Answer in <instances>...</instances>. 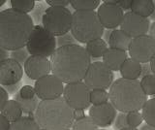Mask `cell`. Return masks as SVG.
Listing matches in <instances>:
<instances>
[{"label": "cell", "mask_w": 155, "mask_h": 130, "mask_svg": "<svg viewBox=\"0 0 155 130\" xmlns=\"http://www.w3.org/2000/svg\"><path fill=\"white\" fill-rule=\"evenodd\" d=\"M9 130H41V127L35 118L22 117L17 122H13Z\"/></svg>", "instance_id": "603a6c76"}, {"label": "cell", "mask_w": 155, "mask_h": 130, "mask_svg": "<svg viewBox=\"0 0 155 130\" xmlns=\"http://www.w3.org/2000/svg\"><path fill=\"white\" fill-rule=\"evenodd\" d=\"M76 41L77 40L74 38V36L72 34H69V33H67V34L57 38V45H58V48L69 46V45H75Z\"/></svg>", "instance_id": "e575fe53"}, {"label": "cell", "mask_w": 155, "mask_h": 130, "mask_svg": "<svg viewBox=\"0 0 155 130\" xmlns=\"http://www.w3.org/2000/svg\"><path fill=\"white\" fill-rule=\"evenodd\" d=\"M133 38H131L128 34H126L121 29H114L111 31L110 37L109 39V46L111 49H116L120 51H129L131 43Z\"/></svg>", "instance_id": "ac0fdd59"}, {"label": "cell", "mask_w": 155, "mask_h": 130, "mask_svg": "<svg viewBox=\"0 0 155 130\" xmlns=\"http://www.w3.org/2000/svg\"><path fill=\"white\" fill-rule=\"evenodd\" d=\"M152 73V70H151V66H150V63H144L143 64V70H142V78L145 76H148V75H151Z\"/></svg>", "instance_id": "ab89813d"}, {"label": "cell", "mask_w": 155, "mask_h": 130, "mask_svg": "<svg viewBox=\"0 0 155 130\" xmlns=\"http://www.w3.org/2000/svg\"><path fill=\"white\" fill-rule=\"evenodd\" d=\"M15 100L21 105V107L23 111V113H26V114H32V113H35L36 110L38 108V105H39V98L38 96L35 97L32 100H25V99H22L21 97V95L18 92L16 95H15Z\"/></svg>", "instance_id": "484cf974"}, {"label": "cell", "mask_w": 155, "mask_h": 130, "mask_svg": "<svg viewBox=\"0 0 155 130\" xmlns=\"http://www.w3.org/2000/svg\"><path fill=\"white\" fill-rule=\"evenodd\" d=\"M105 3L114 4V5L119 6L122 10H131V4H132V0H120V1H115V0H105Z\"/></svg>", "instance_id": "d590c367"}, {"label": "cell", "mask_w": 155, "mask_h": 130, "mask_svg": "<svg viewBox=\"0 0 155 130\" xmlns=\"http://www.w3.org/2000/svg\"><path fill=\"white\" fill-rule=\"evenodd\" d=\"M8 101H9L8 91L5 89L3 86H1V88H0V109H2Z\"/></svg>", "instance_id": "74e56055"}, {"label": "cell", "mask_w": 155, "mask_h": 130, "mask_svg": "<svg viewBox=\"0 0 155 130\" xmlns=\"http://www.w3.org/2000/svg\"><path fill=\"white\" fill-rule=\"evenodd\" d=\"M11 124L12 123L6 118L0 115V130H9L11 127Z\"/></svg>", "instance_id": "f35d334b"}, {"label": "cell", "mask_w": 155, "mask_h": 130, "mask_svg": "<svg viewBox=\"0 0 155 130\" xmlns=\"http://www.w3.org/2000/svg\"><path fill=\"white\" fill-rule=\"evenodd\" d=\"M143 120V115L139 111H134V112L127 114V122L129 124V127L137 128L138 126H140V124H142Z\"/></svg>", "instance_id": "4dcf8cb0"}, {"label": "cell", "mask_w": 155, "mask_h": 130, "mask_svg": "<svg viewBox=\"0 0 155 130\" xmlns=\"http://www.w3.org/2000/svg\"><path fill=\"white\" fill-rule=\"evenodd\" d=\"M155 11V2L152 0H132L131 12L137 14L143 18L152 15Z\"/></svg>", "instance_id": "44dd1931"}, {"label": "cell", "mask_w": 155, "mask_h": 130, "mask_svg": "<svg viewBox=\"0 0 155 130\" xmlns=\"http://www.w3.org/2000/svg\"><path fill=\"white\" fill-rule=\"evenodd\" d=\"M114 73L103 61L91 63L84 82L91 90L110 88L114 84Z\"/></svg>", "instance_id": "ba28073f"}, {"label": "cell", "mask_w": 155, "mask_h": 130, "mask_svg": "<svg viewBox=\"0 0 155 130\" xmlns=\"http://www.w3.org/2000/svg\"><path fill=\"white\" fill-rule=\"evenodd\" d=\"M52 75L66 85L79 83L91 65V57L85 48L78 44L57 48L51 57Z\"/></svg>", "instance_id": "6da1fadb"}, {"label": "cell", "mask_w": 155, "mask_h": 130, "mask_svg": "<svg viewBox=\"0 0 155 130\" xmlns=\"http://www.w3.org/2000/svg\"><path fill=\"white\" fill-rule=\"evenodd\" d=\"M23 75L21 64L13 58L0 61V84L3 86L18 85Z\"/></svg>", "instance_id": "9a60e30c"}, {"label": "cell", "mask_w": 155, "mask_h": 130, "mask_svg": "<svg viewBox=\"0 0 155 130\" xmlns=\"http://www.w3.org/2000/svg\"><path fill=\"white\" fill-rule=\"evenodd\" d=\"M86 117L84 110H74V120L77 122V120L82 119Z\"/></svg>", "instance_id": "60d3db41"}, {"label": "cell", "mask_w": 155, "mask_h": 130, "mask_svg": "<svg viewBox=\"0 0 155 130\" xmlns=\"http://www.w3.org/2000/svg\"><path fill=\"white\" fill-rule=\"evenodd\" d=\"M24 72L29 79L38 81L50 75L51 72V63L47 57L30 55L23 65Z\"/></svg>", "instance_id": "5bb4252c"}, {"label": "cell", "mask_w": 155, "mask_h": 130, "mask_svg": "<svg viewBox=\"0 0 155 130\" xmlns=\"http://www.w3.org/2000/svg\"><path fill=\"white\" fill-rule=\"evenodd\" d=\"M150 22L147 18L139 16L133 12L125 13L120 28L131 38H137L147 35L150 29Z\"/></svg>", "instance_id": "7c38bea8"}, {"label": "cell", "mask_w": 155, "mask_h": 130, "mask_svg": "<svg viewBox=\"0 0 155 130\" xmlns=\"http://www.w3.org/2000/svg\"><path fill=\"white\" fill-rule=\"evenodd\" d=\"M129 55L131 58L140 64L150 63L155 55V40L149 34L134 38L129 49Z\"/></svg>", "instance_id": "30bf717a"}, {"label": "cell", "mask_w": 155, "mask_h": 130, "mask_svg": "<svg viewBox=\"0 0 155 130\" xmlns=\"http://www.w3.org/2000/svg\"><path fill=\"white\" fill-rule=\"evenodd\" d=\"M109 100H110V95H109V92H107L106 90H103V89L91 90L90 101H91V104H93V106L107 103V102H109Z\"/></svg>", "instance_id": "f546056e"}, {"label": "cell", "mask_w": 155, "mask_h": 130, "mask_svg": "<svg viewBox=\"0 0 155 130\" xmlns=\"http://www.w3.org/2000/svg\"><path fill=\"white\" fill-rule=\"evenodd\" d=\"M109 95L114 107L125 114L143 110L147 102V95L144 93L138 80L117 79L111 85Z\"/></svg>", "instance_id": "277c9868"}, {"label": "cell", "mask_w": 155, "mask_h": 130, "mask_svg": "<svg viewBox=\"0 0 155 130\" xmlns=\"http://www.w3.org/2000/svg\"><path fill=\"white\" fill-rule=\"evenodd\" d=\"M140 130H155V127L151 126V125H149L147 123H145V124H143V126H142Z\"/></svg>", "instance_id": "f6af8a7d"}, {"label": "cell", "mask_w": 155, "mask_h": 130, "mask_svg": "<svg viewBox=\"0 0 155 130\" xmlns=\"http://www.w3.org/2000/svg\"><path fill=\"white\" fill-rule=\"evenodd\" d=\"M73 14L64 7H48L42 17L43 26L53 36L67 34L72 28Z\"/></svg>", "instance_id": "8992f818"}, {"label": "cell", "mask_w": 155, "mask_h": 130, "mask_svg": "<svg viewBox=\"0 0 155 130\" xmlns=\"http://www.w3.org/2000/svg\"><path fill=\"white\" fill-rule=\"evenodd\" d=\"M150 66H151V70H152V73L155 76V55L153 56V58L150 61Z\"/></svg>", "instance_id": "bcb514c9"}, {"label": "cell", "mask_w": 155, "mask_h": 130, "mask_svg": "<svg viewBox=\"0 0 155 130\" xmlns=\"http://www.w3.org/2000/svg\"><path fill=\"white\" fill-rule=\"evenodd\" d=\"M149 35L151 36L153 39L155 40V22H153L150 25V29H149Z\"/></svg>", "instance_id": "ee69618b"}, {"label": "cell", "mask_w": 155, "mask_h": 130, "mask_svg": "<svg viewBox=\"0 0 155 130\" xmlns=\"http://www.w3.org/2000/svg\"><path fill=\"white\" fill-rule=\"evenodd\" d=\"M153 98H155V95H154V96H153Z\"/></svg>", "instance_id": "816d5d0a"}, {"label": "cell", "mask_w": 155, "mask_h": 130, "mask_svg": "<svg viewBox=\"0 0 155 130\" xmlns=\"http://www.w3.org/2000/svg\"><path fill=\"white\" fill-rule=\"evenodd\" d=\"M150 18H151L152 20H154V22H155V11H154V12L152 13V15L150 16Z\"/></svg>", "instance_id": "7dc6e473"}, {"label": "cell", "mask_w": 155, "mask_h": 130, "mask_svg": "<svg viewBox=\"0 0 155 130\" xmlns=\"http://www.w3.org/2000/svg\"><path fill=\"white\" fill-rule=\"evenodd\" d=\"M29 52L26 49H21V50H17L11 52V58L14 60L18 61L19 64H23L26 62V60L29 57Z\"/></svg>", "instance_id": "d6a6232c"}, {"label": "cell", "mask_w": 155, "mask_h": 130, "mask_svg": "<svg viewBox=\"0 0 155 130\" xmlns=\"http://www.w3.org/2000/svg\"><path fill=\"white\" fill-rule=\"evenodd\" d=\"M142 115L145 122L155 127V98L147 100L142 110Z\"/></svg>", "instance_id": "d4e9b609"}, {"label": "cell", "mask_w": 155, "mask_h": 130, "mask_svg": "<svg viewBox=\"0 0 155 130\" xmlns=\"http://www.w3.org/2000/svg\"><path fill=\"white\" fill-rule=\"evenodd\" d=\"M23 111L16 100H9L8 102L5 104V106L0 109V115H2L3 117L6 118L10 122L13 123L17 122L19 118H22Z\"/></svg>", "instance_id": "ffe728a7"}, {"label": "cell", "mask_w": 155, "mask_h": 130, "mask_svg": "<svg viewBox=\"0 0 155 130\" xmlns=\"http://www.w3.org/2000/svg\"><path fill=\"white\" fill-rule=\"evenodd\" d=\"M57 40L44 26L35 25L26 45L30 55L51 57L56 51Z\"/></svg>", "instance_id": "52a82bcc"}, {"label": "cell", "mask_w": 155, "mask_h": 130, "mask_svg": "<svg viewBox=\"0 0 155 130\" xmlns=\"http://www.w3.org/2000/svg\"><path fill=\"white\" fill-rule=\"evenodd\" d=\"M90 93L91 89L84 82H79L66 85L63 98L73 110H85L91 104Z\"/></svg>", "instance_id": "9c48e42d"}, {"label": "cell", "mask_w": 155, "mask_h": 130, "mask_svg": "<svg viewBox=\"0 0 155 130\" xmlns=\"http://www.w3.org/2000/svg\"><path fill=\"white\" fill-rule=\"evenodd\" d=\"M89 117L98 127L110 126L116 118V109L110 102L92 106L89 109Z\"/></svg>", "instance_id": "2e32d148"}, {"label": "cell", "mask_w": 155, "mask_h": 130, "mask_svg": "<svg viewBox=\"0 0 155 130\" xmlns=\"http://www.w3.org/2000/svg\"><path fill=\"white\" fill-rule=\"evenodd\" d=\"M142 88L147 96L155 95V76L153 74L145 76L140 81Z\"/></svg>", "instance_id": "83f0119b"}, {"label": "cell", "mask_w": 155, "mask_h": 130, "mask_svg": "<svg viewBox=\"0 0 155 130\" xmlns=\"http://www.w3.org/2000/svg\"><path fill=\"white\" fill-rule=\"evenodd\" d=\"M108 44L105 40L97 39L93 40L89 43H87L85 46V50L88 52L91 58H99V57H103L105 52L108 50Z\"/></svg>", "instance_id": "7402d4cb"}, {"label": "cell", "mask_w": 155, "mask_h": 130, "mask_svg": "<svg viewBox=\"0 0 155 130\" xmlns=\"http://www.w3.org/2000/svg\"><path fill=\"white\" fill-rule=\"evenodd\" d=\"M35 119L42 129L69 130L74 124V110L63 96L52 100H41L35 112Z\"/></svg>", "instance_id": "3957f363"}, {"label": "cell", "mask_w": 155, "mask_h": 130, "mask_svg": "<svg viewBox=\"0 0 155 130\" xmlns=\"http://www.w3.org/2000/svg\"><path fill=\"white\" fill-rule=\"evenodd\" d=\"M10 3H11L12 9L23 14L31 12L35 6L34 0H11Z\"/></svg>", "instance_id": "4316f807"}, {"label": "cell", "mask_w": 155, "mask_h": 130, "mask_svg": "<svg viewBox=\"0 0 155 130\" xmlns=\"http://www.w3.org/2000/svg\"><path fill=\"white\" fill-rule=\"evenodd\" d=\"M128 59L127 52L109 48L103 56V62L111 71H120L123 63Z\"/></svg>", "instance_id": "e0dca14e"}, {"label": "cell", "mask_w": 155, "mask_h": 130, "mask_svg": "<svg viewBox=\"0 0 155 130\" xmlns=\"http://www.w3.org/2000/svg\"><path fill=\"white\" fill-rule=\"evenodd\" d=\"M8 59V51L0 48V61Z\"/></svg>", "instance_id": "b9f144b4"}, {"label": "cell", "mask_w": 155, "mask_h": 130, "mask_svg": "<svg viewBox=\"0 0 155 130\" xmlns=\"http://www.w3.org/2000/svg\"><path fill=\"white\" fill-rule=\"evenodd\" d=\"M72 130H98V126L93 119L86 115L84 118L75 122L72 126Z\"/></svg>", "instance_id": "f1b7e54d"}, {"label": "cell", "mask_w": 155, "mask_h": 130, "mask_svg": "<svg viewBox=\"0 0 155 130\" xmlns=\"http://www.w3.org/2000/svg\"><path fill=\"white\" fill-rule=\"evenodd\" d=\"M32 18L14 9L0 12V48L6 51H17L26 47L34 29Z\"/></svg>", "instance_id": "7a4b0ae2"}, {"label": "cell", "mask_w": 155, "mask_h": 130, "mask_svg": "<svg viewBox=\"0 0 155 130\" xmlns=\"http://www.w3.org/2000/svg\"><path fill=\"white\" fill-rule=\"evenodd\" d=\"M97 15L105 28L114 30L121 25L125 14L119 6L104 2L99 6Z\"/></svg>", "instance_id": "4fadbf2b"}, {"label": "cell", "mask_w": 155, "mask_h": 130, "mask_svg": "<svg viewBox=\"0 0 155 130\" xmlns=\"http://www.w3.org/2000/svg\"><path fill=\"white\" fill-rule=\"evenodd\" d=\"M99 4L100 0H71V6L76 11H94Z\"/></svg>", "instance_id": "cb8c5ba5"}, {"label": "cell", "mask_w": 155, "mask_h": 130, "mask_svg": "<svg viewBox=\"0 0 155 130\" xmlns=\"http://www.w3.org/2000/svg\"><path fill=\"white\" fill-rule=\"evenodd\" d=\"M69 130H72V129H69Z\"/></svg>", "instance_id": "f5cc1de1"}, {"label": "cell", "mask_w": 155, "mask_h": 130, "mask_svg": "<svg viewBox=\"0 0 155 130\" xmlns=\"http://www.w3.org/2000/svg\"><path fill=\"white\" fill-rule=\"evenodd\" d=\"M19 95L22 99L25 100H32L35 97H37V93L35 88H33L31 85H23L21 88L18 91Z\"/></svg>", "instance_id": "1f68e13d"}, {"label": "cell", "mask_w": 155, "mask_h": 130, "mask_svg": "<svg viewBox=\"0 0 155 130\" xmlns=\"http://www.w3.org/2000/svg\"><path fill=\"white\" fill-rule=\"evenodd\" d=\"M63 82L54 75H48L47 77L35 82L36 93L41 100H52L62 97L64 92Z\"/></svg>", "instance_id": "8fae6325"}, {"label": "cell", "mask_w": 155, "mask_h": 130, "mask_svg": "<svg viewBox=\"0 0 155 130\" xmlns=\"http://www.w3.org/2000/svg\"><path fill=\"white\" fill-rule=\"evenodd\" d=\"M46 3L48 4L51 7H64L68 4H71V1L69 0H46Z\"/></svg>", "instance_id": "8d00e7d4"}, {"label": "cell", "mask_w": 155, "mask_h": 130, "mask_svg": "<svg viewBox=\"0 0 155 130\" xmlns=\"http://www.w3.org/2000/svg\"><path fill=\"white\" fill-rule=\"evenodd\" d=\"M128 127H129V124L127 122V114L119 113L115 118L114 129L115 130H122V129L128 128Z\"/></svg>", "instance_id": "836d02e7"}, {"label": "cell", "mask_w": 155, "mask_h": 130, "mask_svg": "<svg viewBox=\"0 0 155 130\" xmlns=\"http://www.w3.org/2000/svg\"><path fill=\"white\" fill-rule=\"evenodd\" d=\"M18 85H9L7 86L6 90L8 91L9 93H16L17 94V91H18Z\"/></svg>", "instance_id": "7bdbcfd3"}, {"label": "cell", "mask_w": 155, "mask_h": 130, "mask_svg": "<svg viewBox=\"0 0 155 130\" xmlns=\"http://www.w3.org/2000/svg\"><path fill=\"white\" fill-rule=\"evenodd\" d=\"M143 65L133 58H128L120 69V74L126 80H138L142 76Z\"/></svg>", "instance_id": "d6986e66"}, {"label": "cell", "mask_w": 155, "mask_h": 130, "mask_svg": "<svg viewBox=\"0 0 155 130\" xmlns=\"http://www.w3.org/2000/svg\"><path fill=\"white\" fill-rule=\"evenodd\" d=\"M104 28L95 11L73 13L71 34L78 42L87 44L93 40L101 39L105 32Z\"/></svg>", "instance_id": "5b68a950"}, {"label": "cell", "mask_w": 155, "mask_h": 130, "mask_svg": "<svg viewBox=\"0 0 155 130\" xmlns=\"http://www.w3.org/2000/svg\"><path fill=\"white\" fill-rule=\"evenodd\" d=\"M122 130H138L137 128H132V127H128V128H125V129H122Z\"/></svg>", "instance_id": "c3c4849f"}, {"label": "cell", "mask_w": 155, "mask_h": 130, "mask_svg": "<svg viewBox=\"0 0 155 130\" xmlns=\"http://www.w3.org/2000/svg\"><path fill=\"white\" fill-rule=\"evenodd\" d=\"M41 130H46V129H42V128H41Z\"/></svg>", "instance_id": "f907efd6"}, {"label": "cell", "mask_w": 155, "mask_h": 130, "mask_svg": "<svg viewBox=\"0 0 155 130\" xmlns=\"http://www.w3.org/2000/svg\"><path fill=\"white\" fill-rule=\"evenodd\" d=\"M98 130H105V129H98Z\"/></svg>", "instance_id": "681fc988"}]
</instances>
